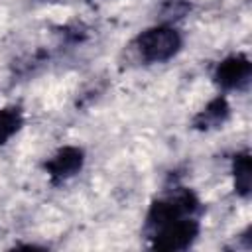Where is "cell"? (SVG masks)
<instances>
[{
	"mask_svg": "<svg viewBox=\"0 0 252 252\" xmlns=\"http://www.w3.org/2000/svg\"><path fill=\"white\" fill-rule=\"evenodd\" d=\"M146 234L152 238V246L158 250H185L193 244L199 234V220L195 219V215L181 217Z\"/></svg>",
	"mask_w": 252,
	"mask_h": 252,
	"instance_id": "obj_2",
	"label": "cell"
},
{
	"mask_svg": "<svg viewBox=\"0 0 252 252\" xmlns=\"http://www.w3.org/2000/svg\"><path fill=\"white\" fill-rule=\"evenodd\" d=\"M228 114H230V106H228L226 98L217 96L193 118V126L197 130H213V128L222 126L226 122Z\"/></svg>",
	"mask_w": 252,
	"mask_h": 252,
	"instance_id": "obj_5",
	"label": "cell"
},
{
	"mask_svg": "<svg viewBox=\"0 0 252 252\" xmlns=\"http://www.w3.org/2000/svg\"><path fill=\"white\" fill-rule=\"evenodd\" d=\"M252 75V63L244 53L224 57L215 69V83L224 91L242 89Z\"/></svg>",
	"mask_w": 252,
	"mask_h": 252,
	"instance_id": "obj_3",
	"label": "cell"
},
{
	"mask_svg": "<svg viewBox=\"0 0 252 252\" xmlns=\"http://www.w3.org/2000/svg\"><path fill=\"white\" fill-rule=\"evenodd\" d=\"M22 112L16 106H6L0 108V146L6 144L20 128H22Z\"/></svg>",
	"mask_w": 252,
	"mask_h": 252,
	"instance_id": "obj_7",
	"label": "cell"
},
{
	"mask_svg": "<svg viewBox=\"0 0 252 252\" xmlns=\"http://www.w3.org/2000/svg\"><path fill=\"white\" fill-rule=\"evenodd\" d=\"M83 161H85V154L81 148L65 146L51 159L45 161V171L53 183H61L73 177L75 173H79V169L83 167Z\"/></svg>",
	"mask_w": 252,
	"mask_h": 252,
	"instance_id": "obj_4",
	"label": "cell"
},
{
	"mask_svg": "<svg viewBox=\"0 0 252 252\" xmlns=\"http://www.w3.org/2000/svg\"><path fill=\"white\" fill-rule=\"evenodd\" d=\"M183 39L179 32L171 26H154L144 30L136 37V47L140 57L146 63H163L169 61L181 49Z\"/></svg>",
	"mask_w": 252,
	"mask_h": 252,
	"instance_id": "obj_1",
	"label": "cell"
},
{
	"mask_svg": "<svg viewBox=\"0 0 252 252\" xmlns=\"http://www.w3.org/2000/svg\"><path fill=\"white\" fill-rule=\"evenodd\" d=\"M232 173H234V191L240 197H248L250 187H252V165H250V154L248 152H240L234 156Z\"/></svg>",
	"mask_w": 252,
	"mask_h": 252,
	"instance_id": "obj_6",
	"label": "cell"
}]
</instances>
